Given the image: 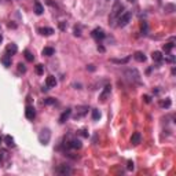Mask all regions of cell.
<instances>
[{
  "instance_id": "6da1fadb",
  "label": "cell",
  "mask_w": 176,
  "mask_h": 176,
  "mask_svg": "<svg viewBox=\"0 0 176 176\" xmlns=\"http://www.w3.org/2000/svg\"><path fill=\"white\" fill-rule=\"evenodd\" d=\"M124 13V6L121 3H116L113 10H112V13H110V15H109V23H112V25H114V22H117V19L120 18V15Z\"/></svg>"
},
{
  "instance_id": "7a4b0ae2",
  "label": "cell",
  "mask_w": 176,
  "mask_h": 176,
  "mask_svg": "<svg viewBox=\"0 0 176 176\" xmlns=\"http://www.w3.org/2000/svg\"><path fill=\"white\" fill-rule=\"evenodd\" d=\"M124 76L127 77L130 81H132V83H136V84H140L142 81H140V73H139L136 69H127L125 72H124Z\"/></svg>"
},
{
  "instance_id": "3957f363",
  "label": "cell",
  "mask_w": 176,
  "mask_h": 176,
  "mask_svg": "<svg viewBox=\"0 0 176 176\" xmlns=\"http://www.w3.org/2000/svg\"><path fill=\"white\" fill-rule=\"evenodd\" d=\"M131 18H132V13H131V11H124L123 14L120 15V18L117 19V26H120V28L127 26V25L130 23Z\"/></svg>"
},
{
  "instance_id": "277c9868",
  "label": "cell",
  "mask_w": 176,
  "mask_h": 176,
  "mask_svg": "<svg viewBox=\"0 0 176 176\" xmlns=\"http://www.w3.org/2000/svg\"><path fill=\"white\" fill-rule=\"evenodd\" d=\"M50 139H51V132L50 130H43L40 132V135H39V142L41 143V145H48V142H50Z\"/></svg>"
},
{
  "instance_id": "5b68a950",
  "label": "cell",
  "mask_w": 176,
  "mask_h": 176,
  "mask_svg": "<svg viewBox=\"0 0 176 176\" xmlns=\"http://www.w3.org/2000/svg\"><path fill=\"white\" fill-rule=\"evenodd\" d=\"M55 173H58V175H61V176L70 175V173H72V168H70L69 165L61 164V165H58V167L55 168Z\"/></svg>"
},
{
  "instance_id": "8992f818",
  "label": "cell",
  "mask_w": 176,
  "mask_h": 176,
  "mask_svg": "<svg viewBox=\"0 0 176 176\" xmlns=\"http://www.w3.org/2000/svg\"><path fill=\"white\" fill-rule=\"evenodd\" d=\"M88 110H90V107L88 106H77L76 109V114H74V118H83L87 113H88Z\"/></svg>"
},
{
  "instance_id": "52a82bcc",
  "label": "cell",
  "mask_w": 176,
  "mask_h": 176,
  "mask_svg": "<svg viewBox=\"0 0 176 176\" xmlns=\"http://www.w3.org/2000/svg\"><path fill=\"white\" fill-rule=\"evenodd\" d=\"M91 35H92V37L95 39V40H98V41H99V40H103V39L106 37V35H105V32L102 31L100 28H96V29H94Z\"/></svg>"
},
{
  "instance_id": "ba28073f",
  "label": "cell",
  "mask_w": 176,
  "mask_h": 176,
  "mask_svg": "<svg viewBox=\"0 0 176 176\" xmlns=\"http://www.w3.org/2000/svg\"><path fill=\"white\" fill-rule=\"evenodd\" d=\"M25 116H26V118L28 120H35V117H36V112H35V107L31 106V105H28L26 109H25Z\"/></svg>"
},
{
  "instance_id": "9c48e42d",
  "label": "cell",
  "mask_w": 176,
  "mask_h": 176,
  "mask_svg": "<svg viewBox=\"0 0 176 176\" xmlns=\"http://www.w3.org/2000/svg\"><path fill=\"white\" fill-rule=\"evenodd\" d=\"M110 92H112V85H106L105 88H103V91L100 92L99 95V99L102 100V102H105V100L109 98V95H110Z\"/></svg>"
},
{
  "instance_id": "30bf717a",
  "label": "cell",
  "mask_w": 176,
  "mask_h": 176,
  "mask_svg": "<svg viewBox=\"0 0 176 176\" xmlns=\"http://www.w3.org/2000/svg\"><path fill=\"white\" fill-rule=\"evenodd\" d=\"M140 142H142V135H140V132H133L132 136H131V143L133 146H138Z\"/></svg>"
},
{
  "instance_id": "8fae6325",
  "label": "cell",
  "mask_w": 176,
  "mask_h": 176,
  "mask_svg": "<svg viewBox=\"0 0 176 176\" xmlns=\"http://www.w3.org/2000/svg\"><path fill=\"white\" fill-rule=\"evenodd\" d=\"M68 146H69L70 149H81V140L80 139H70L69 142H68Z\"/></svg>"
},
{
  "instance_id": "7c38bea8",
  "label": "cell",
  "mask_w": 176,
  "mask_h": 176,
  "mask_svg": "<svg viewBox=\"0 0 176 176\" xmlns=\"http://www.w3.org/2000/svg\"><path fill=\"white\" fill-rule=\"evenodd\" d=\"M33 4H35V13H36V15H41V14L44 13V7H43V4H41L39 0H35Z\"/></svg>"
},
{
  "instance_id": "4fadbf2b",
  "label": "cell",
  "mask_w": 176,
  "mask_h": 176,
  "mask_svg": "<svg viewBox=\"0 0 176 176\" xmlns=\"http://www.w3.org/2000/svg\"><path fill=\"white\" fill-rule=\"evenodd\" d=\"M70 114H72V110H70V109H66V110H65V112L59 116V123H61V124L66 123V121H68V118L70 117Z\"/></svg>"
},
{
  "instance_id": "5bb4252c",
  "label": "cell",
  "mask_w": 176,
  "mask_h": 176,
  "mask_svg": "<svg viewBox=\"0 0 176 176\" xmlns=\"http://www.w3.org/2000/svg\"><path fill=\"white\" fill-rule=\"evenodd\" d=\"M18 52V47L15 46V44H8L7 47H6V54L7 55H15V54Z\"/></svg>"
},
{
  "instance_id": "9a60e30c",
  "label": "cell",
  "mask_w": 176,
  "mask_h": 176,
  "mask_svg": "<svg viewBox=\"0 0 176 176\" xmlns=\"http://www.w3.org/2000/svg\"><path fill=\"white\" fill-rule=\"evenodd\" d=\"M56 85V78L55 76H48L46 78V87L47 88H54Z\"/></svg>"
},
{
  "instance_id": "2e32d148",
  "label": "cell",
  "mask_w": 176,
  "mask_h": 176,
  "mask_svg": "<svg viewBox=\"0 0 176 176\" xmlns=\"http://www.w3.org/2000/svg\"><path fill=\"white\" fill-rule=\"evenodd\" d=\"M39 33H40L41 36H51L54 33V29L52 28H40V29H39Z\"/></svg>"
},
{
  "instance_id": "e0dca14e",
  "label": "cell",
  "mask_w": 176,
  "mask_h": 176,
  "mask_svg": "<svg viewBox=\"0 0 176 176\" xmlns=\"http://www.w3.org/2000/svg\"><path fill=\"white\" fill-rule=\"evenodd\" d=\"M151 58H153V61H155V62H162L164 61V55H162L160 51H154V52L151 54Z\"/></svg>"
},
{
  "instance_id": "ac0fdd59",
  "label": "cell",
  "mask_w": 176,
  "mask_h": 176,
  "mask_svg": "<svg viewBox=\"0 0 176 176\" xmlns=\"http://www.w3.org/2000/svg\"><path fill=\"white\" fill-rule=\"evenodd\" d=\"M110 62H113V63H117V65H125V63H128L130 62V56H125L123 59H116V58H112Z\"/></svg>"
},
{
  "instance_id": "d6986e66",
  "label": "cell",
  "mask_w": 176,
  "mask_h": 176,
  "mask_svg": "<svg viewBox=\"0 0 176 176\" xmlns=\"http://www.w3.org/2000/svg\"><path fill=\"white\" fill-rule=\"evenodd\" d=\"M133 58H135L138 62H145L146 61V55L143 52H140V51H136V52L133 54Z\"/></svg>"
},
{
  "instance_id": "ffe728a7",
  "label": "cell",
  "mask_w": 176,
  "mask_h": 176,
  "mask_svg": "<svg viewBox=\"0 0 176 176\" xmlns=\"http://www.w3.org/2000/svg\"><path fill=\"white\" fill-rule=\"evenodd\" d=\"M1 62H3V65H4L6 68H8V66L11 65V56L6 54V55H4V56L1 58Z\"/></svg>"
},
{
  "instance_id": "44dd1931",
  "label": "cell",
  "mask_w": 176,
  "mask_h": 176,
  "mask_svg": "<svg viewBox=\"0 0 176 176\" xmlns=\"http://www.w3.org/2000/svg\"><path fill=\"white\" fill-rule=\"evenodd\" d=\"M8 158V153L7 150H4V149H0V164L3 162L4 160H7Z\"/></svg>"
},
{
  "instance_id": "7402d4cb",
  "label": "cell",
  "mask_w": 176,
  "mask_h": 176,
  "mask_svg": "<svg viewBox=\"0 0 176 176\" xmlns=\"http://www.w3.org/2000/svg\"><path fill=\"white\" fill-rule=\"evenodd\" d=\"M54 48H51V47H46L44 50H43V55H46V56H51V55H54Z\"/></svg>"
},
{
  "instance_id": "603a6c76",
  "label": "cell",
  "mask_w": 176,
  "mask_h": 176,
  "mask_svg": "<svg viewBox=\"0 0 176 176\" xmlns=\"http://www.w3.org/2000/svg\"><path fill=\"white\" fill-rule=\"evenodd\" d=\"M173 47H175V44L171 41V43H167V44H164V51L165 52H171L172 50H173Z\"/></svg>"
},
{
  "instance_id": "cb8c5ba5",
  "label": "cell",
  "mask_w": 176,
  "mask_h": 176,
  "mask_svg": "<svg viewBox=\"0 0 176 176\" xmlns=\"http://www.w3.org/2000/svg\"><path fill=\"white\" fill-rule=\"evenodd\" d=\"M4 142H6L8 146H15V143H14V138H13V136H10V135L4 136Z\"/></svg>"
},
{
  "instance_id": "d4e9b609",
  "label": "cell",
  "mask_w": 176,
  "mask_h": 176,
  "mask_svg": "<svg viewBox=\"0 0 176 176\" xmlns=\"http://www.w3.org/2000/svg\"><path fill=\"white\" fill-rule=\"evenodd\" d=\"M171 99H165V100H161L160 102V106L161 107H165V109H168V107H171Z\"/></svg>"
},
{
  "instance_id": "484cf974",
  "label": "cell",
  "mask_w": 176,
  "mask_h": 176,
  "mask_svg": "<svg viewBox=\"0 0 176 176\" xmlns=\"http://www.w3.org/2000/svg\"><path fill=\"white\" fill-rule=\"evenodd\" d=\"M35 70H36V73H37V74H43V73H44V66H43L41 63H39V65H36Z\"/></svg>"
},
{
  "instance_id": "4316f807",
  "label": "cell",
  "mask_w": 176,
  "mask_h": 176,
  "mask_svg": "<svg viewBox=\"0 0 176 176\" xmlns=\"http://www.w3.org/2000/svg\"><path fill=\"white\" fill-rule=\"evenodd\" d=\"M100 118V113H99V110H92V120H99Z\"/></svg>"
},
{
  "instance_id": "83f0119b",
  "label": "cell",
  "mask_w": 176,
  "mask_h": 176,
  "mask_svg": "<svg viewBox=\"0 0 176 176\" xmlns=\"http://www.w3.org/2000/svg\"><path fill=\"white\" fill-rule=\"evenodd\" d=\"M25 58H26V61H29V62H33V59H35V56H33V55H32L28 50L25 51Z\"/></svg>"
},
{
  "instance_id": "f1b7e54d",
  "label": "cell",
  "mask_w": 176,
  "mask_h": 176,
  "mask_svg": "<svg viewBox=\"0 0 176 176\" xmlns=\"http://www.w3.org/2000/svg\"><path fill=\"white\" fill-rule=\"evenodd\" d=\"M18 70H19L21 73H25V72H26V68H25V65H23V63H18Z\"/></svg>"
},
{
  "instance_id": "f546056e",
  "label": "cell",
  "mask_w": 176,
  "mask_h": 176,
  "mask_svg": "<svg viewBox=\"0 0 176 176\" xmlns=\"http://www.w3.org/2000/svg\"><path fill=\"white\" fill-rule=\"evenodd\" d=\"M142 35H147V23H142Z\"/></svg>"
},
{
  "instance_id": "4dcf8cb0",
  "label": "cell",
  "mask_w": 176,
  "mask_h": 176,
  "mask_svg": "<svg viewBox=\"0 0 176 176\" xmlns=\"http://www.w3.org/2000/svg\"><path fill=\"white\" fill-rule=\"evenodd\" d=\"M56 100L54 99V98H47L46 100H44V103H47V105H52V103H55Z\"/></svg>"
},
{
  "instance_id": "1f68e13d",
  "label": "cell",
  "mask_w": 176,
  "mask_h": 176,
  "mask_svg": "<svg viewBox=\"0 0 176 176\" xmlns=\"http://www.w3.org/2000/svg\"><path fill=\"white\" fill-rule=\"evenodd\" d=\"M74 36H81V29L78 26H74Z\"/></svg>"
},
{
  "instance_id": "d6a6232c",
  "label": "cell",
  "mask_w": 176,
  "mask_h": 176,
  "mask_svg": "<svg viewBox=\"0 0 176 176\" xmlns=\"http://www.w3.org/2000/svg\"><path fill=\"white\" fill-rule=\"evenodd\" d=\"M127 168H128V171H132V169L135 168V165H133L132 161H128V167H127Z\"/></svg>"
},
{
  "instance_id": "836d02e7",
  "label": "cell",
  "mask_w": 176,
  "mask_h": 176,
  "mask_svg": "<svg viewBox=\"0 0 176 176\" xmlns=\"http://www.w3.org/2000/svg\"><path fill=\"white\" fill-rule=\"evenodd\" d=\"M78 132H80V135H81V136L88 138V133H87V131H85V130H81V131H78Z\"/></svg>"
},
{
  "instance_id": "e575fe53",
  "label": "cell",
  "mask_w": 176,
  "mask_h": 176,
  "mask_svg": "<svg viewBox=\"0 0 176 176\" xmlns=\"http://www.w3.org/2000/svg\"><path fill=\"white\" fill-rule=\"evenodd\" d=\"M143 99H145L146 103H150V102H151V98H150L149 95H143Z\"/></svg>"
},
{
  "instance_id": "d590c367",
  "label": "cell",
  "mask_w": 176,
  "mask_h": 176,
  "mask_svg": "<svg viewBox=\"0 0 176 176\" xmlns=\"http://www.w3.org/2000/svg\"><path fill=\"white\" fill-rule=\"evenodd\" d=\"M87 70H90V72H94V70H95V66H94V65H88V66H87Z\"/></svg>"
},
{
  "instance_id": "8d00e7d4",
  "label": "cell",
  "mask_w": 176,
  "mask_h": 176,
  "mask_svg": "<svg viewBox=\"0 0 176 176\" xmlns=\"http://www.w3.org/2000/svg\"><path fill=\"white\" fill-rule=\"evenodd\" d=\"M1 41H3V36L0 35V44H1Z\"/></svg>"
},
{
  "instance_id": "74e56055",
  "label": "cell",
  "mask_w": 176,
  "mask_h": 176,
  "mask_svg": "<svg viewBox=\"0 0 176 176\" xmlns=\"http://www.w3.org/2000/svg\"><path fill=\"white\" fill-rule=\"evenodd\" d=\"M0 143H1V138H0Z\"/></svg>"
},
{
  "instance_id": "f35d334b",
  "label": "cell",
  "mask_w": 176,
  "mask_h": 176,
  "mask_svg": "<svg viewBox=\"0 0 176 176\" xmlns=\"http://www.w3.org/2000/svg\"><path fill=\"white\" fill-rule=\"evenodd\" d=\"M130 1H133V0H130Z\"/></svg>"
}]
</instances>
